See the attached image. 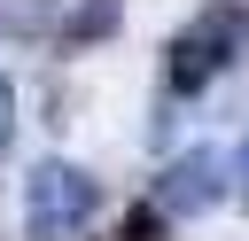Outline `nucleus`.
Returning <instances> with one entry per match:
<instances>
[{
	"label": "nucleus",
	"mask_w": 249,
	"mask_h": 241,
	"mask_svg": "<svg viewBox=\"0 0 249 241\" xmlns=\"http://www.w3.org/2000/svg\"><path fill=\"white\" fill-rule=\"evenodd\" d=\"M93 210H101V187L78 163H62V155L31 163V179H23V233L31 241H78Z\"/></svg>",
	"instance_id": "f257e3e1"
},
{
	"label": "nucleus",
	"mask_w": 249,
	"mask_h": 241,
	"mask_svg": "<svg viewBox=\"0 0 249 241\" xmlns=\"http://www.w3.org/2000/svg\"><path fill=\"white\" fill-rule=\"evenodd\" d=\"M241 39H249V16H241L233 0H210V8L171 39V62H163V70H171V93H202V86L241 54Z\"/></svg>",
	"instance_id": "f03ea898"
},
{
	"label": "nucleus",
	"mask_w": 249,
	"mask_h": 241,
	"mask_svg": "<svg viewBox=\"0 0 249 241\" xmlns=\"http://www.w3.org/2000/svg\"><path fill=\"white\" fill-rule=\"evenodd\" d=\"M226 179H233V163H226L218 148H187V155L156 179V210H163V218H202V210H218V202L233 194Z\"/></svg>",
	"instance_id": "7ed1b4c3"
},
{
	"label": "nucleus",
	"mask_w": 249,
	"mask_h": 241,
	"mask_svg": "<svg viewBox=\"0 0 249 241\" xmlns=\"http://www.w3.org/2000/svg\"><path fill=\"white\" fill-rule=\"evenodd\" d=\"M117 16H124V0H86V8H70L62 39H70V47H93V39H109V31H117Z\"/></svg>",
	"instance_id": "20e7f679"
},
{
	"label": "nucleus",
	"mask_w": 249,
	"mask_h": 241,
	"mask_svg": "<svg viewBox=\"0 0 249 241\" xmlns=\"http://www.w3.org/2000/svg\"><path fill=\"white\" fill-rule=\"evenodd\" d=\"M109 241H163V210H124Z\"/></svg>",
	"instance_id": "39448f33"
},
{
	"label": "nucleus",
	"mask_w": 249,
	"mask_h": 241,
	"mask_svg": "<svg viewBox=\"0 0 249 241\" xmlns=\"http://www.w3.org/2000/svg\"><path fill=\"white\" fill-rule=\"evenodd\" d=\"M8 23L31 39V31H47V23H54V0H8Z\"/></svg>",
	"instance_id": "423d86ee"
},
{
	"label": "nucleus",
	"mask_w": 249,
	"mask_h": 241,
	"mask_svg": "<svg viewBox=\"0 0 249 241\" xmlns=\"http://www.w3.org/2000/svg\"><path fill=\"white\" fill-rule=\"evenodd\" d=\"M8 132H16V86L0 78V155H8Z\"/></svg>",
	"instance_id": "0eeeda50"
},
{
	"label": "nucleus",
	"mask_w": 249,
	"mask_h": 241,
	"mask_svg": "<svg viewBox=\"0 0 249 241\" xmlns=\"http://www.w3.org/2000/svg\"><path fill=\"white\" fill-rule=\"evenodd\" d=\"M233 194H241V202H249V140H241V148H233Z\"/></svg>",
	"instance_id": "6e6552de"
}]
</instances>
